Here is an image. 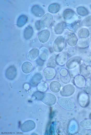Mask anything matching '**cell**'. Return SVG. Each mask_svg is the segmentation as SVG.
<instances>
[{
	"label": "cell",
	"instance_id": "f1b7e54d",
	"mask_svg": "<svg viewBox=\"0 0 91 135\" xmlns=\"http://www.w3.org/2000/svg\"><path fill=\"white\" fill-rule=\"evenodd\" d=\"M83 61L86 64L91 65V52L86 53L84 56Z\"/></svg>",
	"mask_w": 91,
	"mask_h": 135
},
{
	"label": "cell",
	"instance_id": "2e32d148",
	"mask_svg": "<svg viewBox=\"0 0 91 135\" xmlns=\"http://www.w3.org/2000/svg\"><path fill=\"white\" fill-rule=\"evenodd\" d=\"M77 43L79 48L81 49H85L89 46L90 41L87 37L81 38L78 41Z\"/></svg>",
	"mask_w": 91,
	"mask_h": 135
},
{
	"label": "cell",
	"instance_id": "277c9868",
	"mask_svg": "<svg viewBox=\"0 0 91 135\" xmlns=\"http://www.w3.org/2000/svg\"><path fill=\"white\" fill-rule=\"evenodd\" d=\"M41 100L47 105H52L55 103L56 99L55 96L53 94L49 93H43V98Z\"/></svg>",
	"mask_w": 91,
	"mask_h": 135
},
{
	"label": "cell",
	"instance_id": "9c48e42d",
	"mask_svg": "<svg viewBox=\"0 0 91 135\" xmlns=\"http://www.w3.org/2000/svg\"><path fill=\"white\" fill-rule=\"evenodd\" d=\"M17 75V70L14 66H12L9 67L6 70L5 75L7 78L12 80L16 77Z\"/></svg>",
	"mask_w": 91,
	"mask_h": 135
},
{
	"label": "cell",
	"instance_id": "cb8c5ba5",
	"mask_svg": "<svg viewBox=\"0 0 91 135\" xmlns=\"http://www.w3.org/2000/svg\"><path fill=\"white\" fill-rule=\"evenodd\" d=\"M74 14L75 12L72 10L70 9H66L63 12V18L65 20L69 19L73 17Z\"/></svg>",
	"mask_w": 91,
	"mask_h": 135
},
{
	"label": "cell",
	"instance_id": "ffe728a7",
	"mask_svg": "<svg viewBox=\"0 0 91 135\" xmlns=\"http://www.w3.org/2000/svg\"><path fill=\"white\" fill-rule=\"evenodd\" d=\"M33 69L32 64L29 62H25L23 63L22 66V69L24 73H28L31 72Z\"/></svg>",
	"mask_w": 91,
	"mask_h": 135
},
{
	"label": "cell",
	"instance_id": "5bb4252c",
	"mask_svg": "<svg viewBox=\"0 0 91 135\" xmlns=\"http://www.w3.org/2000/svg\"><path fill=\"white\" fill-rule=\"evenodd\" d=\"M67 41L69 45L74 46L77 44L78 39L75 34L71 33L68 35L67 38Z\"/></svg>",
	"mask_w": 91,
	"mask_h": 135
},
{
	"label": "cell",
	"instance_id": "8d00e7d4",
	"mask_svg": "<svg viewBox=\"0 0 91 135\" xmlns=\"http://www.w3.org/2000/svg\"><path fill=\"white\" fill-rule=\"evenodd\" d=\"M60 73L62 76H66L68 73V71L65 69H63L60 71Z\"/></svg>",
	"mask_w": 91,
	"mask_h": 135
},
{
	"label": "cell",
	"instance_id": "8992f818",
	"mask_svg": "<svg viewBox=\"0 0 91 135\" xmlns=\"http://www.w3.org/2000/svg\"><path fill=\"white\" fill-rule=\"evenodd\" d=\"M80 71L81 76L84 77H87L91 73V66L84 63H82L80 66Z\"/></svg>",
	"mask_w": 91,
	"mask_h": 135
},
{
	"label": "cell",
	"instance_id": "ab89813d",
	"mask_svg": "<svg viewBox=\"0 0 91 135\" xmlns=\"http://www.w3.org/2000/svg\"><path fill=\"white\" fill-rule=\"evenodd\" d=\"M90 9H91V5L90 6Z\"/></svg>",
	"mask_w": 91,
	"mask_h": 135
},
{
	"label": "cell",
	"instance_id": "7402d4cb",
	"mask_svg": "<svg viewBox=\"0 0 91 135\" xmlns=\"http://www.w3.org/2000/svg\"><path fill=\"white\" fill-rule=\"evenodd\" d=\"M42 78V76L39 73L36 74L33 76L31 82V83L32 86H36L39 83Z\"/></svg>",
	"mask_w": 91,
	"mask_h": 135
},
{
	"label": "cell",
	"instance_id": "9a60e30c",
	"mask_svg": "<svg viewBox=\"0 0 91 135\" xmlns=\"http://www.w3.org/2000/svg\"><path fill=\"white\" fill-rule=\"evenodd\" d=\"M31 11L35 16L37 17H41L44 14L43 10L37 5H34L32 7L31 9Z\"/></svg>",
	"mask_w": 91,
	"mask_h": 135
},
{
	"label": "cell",
	"instance_id": "83f0119b",
	"mask_svg": "<svg viewBox=\"0 0 91 135\" xmlns=\"http://www.w3.org/2000/svg\"><path fill=\"white\" fill-rule=\"evenodd\" d=\"M78 35L81 38L87 37L89 35V32L88 30L86 28H82L78 32Z\"/></svg>",
	"mask_w": 91,
	"mask_h": 135
},
{
	"label": "cell",
	"instance_id": "4dcf8cb0",
	"mask_svg": "<svg viewBox=\"0 0 91 135\" xmlns=\"http://www.w3.org/2000/svg\"><path fill=\"white\" fill-rule=\"evenodd\" d=\"M77 12L79 15L85 16L88 14V10L85 8L83 7H79L77 9Z\"/></svg>",
	"mask_w": 91,
	"mask_h": 135
},
{
	"label": "cell",
	"instance_id": "7a4b0ae2",
	"mask_svg": "<svg viewBox=\"0 0 91 135\" xmlns=\"http://www.w3.org/2000/svg\"><path fill=\"white\" fill-rule=\"evenodd\" d=\"M64 38L62 36L57 37L55 39L53 44L54 50L57 52H60L63 49L65 45Z\"/></svg>",
	"mask_w": 91,
	"mask_h": 135
},
{
	"label": "cell",
	"instance_id": "5b68a950",
	"mask_svg": "<svg viewBox=\"0 0 91 135\" xmlns=\"http://www.w3.org/2000/svg\"><path fill=\"white\" fill-rule=\"evenodd\" d=\"M78 101L80 105L82 107L87 106L89 103V98L87 93L82 92L79 95Z\"/></svg>",
	"mask_w": 91,
	"mask_h": 135
},
{
	"label": "cell",
	"instance_id": "6da1fadb",
	"mask_svg": "<svg viewBox=\"0 0 91 135\" xmlns=\"http://www.w3.org/2000/svg\"><path fill=\"white\" fill-rule=\"evenodd\" d=\"M58 102L61 107L66 110H72L74 107V102L69 98L64 97L60 98L58 100Z\"/></svg>",
	"mask_w": 91,
	"mask_h": 135
},
{
	"label": "cell",
	"instance_id": "e575fe53",
	"mask_svg": "<svg viewBox=\"0 0 91 135\" xmlns=\"http://www.w3.org/2000/svg\"><path fill=\"white\" fill-rule=\"evenodd\" d=\"M57 63L56 60H50L48 62L47 66L49 67L54 68L56 65Z\"/></svg>",
	"mask_w": 91,
	"mask_h": 135
},
{
	"label": "cell",
	"instance_id": "1f68e13d",
	"mask_svg": "<svg viewBox=\"0 0 91 135\" xmlns=\"http://www.w3.org/2000/svg\"><path fill=\"white\" fill-rule=\"evenodd\" d=\"M43 95V93L40 91L35 92L32 96V98L34 100H41Z\"/></svg>",
	"mask_w": 91,
	"mask_h": 135
},
{
	"label": "cell",
	"instance_id": "d6a6232c",
	"mask_svg": "<svg viewBox=\"0 0 91 135\" xmlns=\"http://www.w3.org/2000/svg\"><path fill=\"white\" fill-rule=\"evenodd\" d=\"M83 26H91V16H89L84 19L82 22Z\"/></svg>",
	"mask_w": 91,
	"mask_h": 135
},
{
	"label": "cell",
	"instance_id": "e0dca14e",
	"mask_svg": "<svg viewBox=\"0 0 91 135\" xmlns=\"http://www.w3.org/2000/svg\"><path fill=\"white\" fill-rule=\"evenodd\" d=\"M75 84L79 87L82 88L85 84V80L84 77L81 75H78L75 78Z\"/></svg>",
	"mask_w": 91,
	"mask_h": 135
},
{
	"label": "cell",
	"instance_id": "74e56055",
	"mask_svg": "<svg viewBox=\"0 0 91 135\" xmlns=\"http://www.w3.org/2000/svg\"><path fill=\"white\" fill-rule=\"evenodd\" d=\"M35 26L36 29L37 30H39L41 29V27L40 25V21H37L36 22Z\"/></svg>",
	"mask_w": 91,
	"mask_h": 135
},
{
	"label": "cell",
	"instance_id": "ba28073f",
	"mask_svg": "<svg viewBox=\"0 0 91 135\" xmlns=\"http://www.w3.org/2000/svg\"><path fill=\"white\" fill-rule=\"evenodd\" d=\"M81 59L78 57H72L67 62L66 66L69 69H71L76 67L80 63Z\"/></svg>",
	"mask_w": 91,
	"mask_h": 135
},
{
	"label": "cell",
	"instance_id": "d4e9b609",
	"mask_svg": "<svg viewBox=\"0 0 91 135\" xmlns=\"http://www.w3.org/2000/svg\"><path fill=\"white\" fill-rule=\"evenodd\" d=\"M28 19V18L26 16L21 15L18 18L17 21V25L19 27L23 26L27 23Z\"/></svg>",
	"mask_w": 91,
	"mask_h": 135
},
{
	"label": "cell",
	"instance_id": "d590c367",
	"mask_svg": "<svg viewBox=\"0 0 91 135\" xmlns=\"http://www.w3.org/2000/svg\"><path fill=\"white\" fill-rule=\"evenodd\" d=\"M48 51H44L40 55V57L43 60L46 59L48 56Z\"/></svg>",
	"mask_w": 91,
	"mask_h": 135
},
{
	"label": "cell",
	"instance_id": "30bf717a",
	"mask_svg": "<svg viewBox=\"0 0 91 135\" xmlns=\"http://www.w3.org/2000/svg\"><path fill=\"white\" fill-rule=\"evenodd\" d=\"M35 127L34 122L31 120H28L25 122L22 125L21 129L22 131L27 132L33 129Z\"/></svg>",
	"mask_w": 91,
	"mask_h": 135
},
{
	"label": "cell",
	"instance_id": "603a6c76",
	"mask_svg": "<svg viewBox=\"0 0 91 135\" xmlns=\"http://www.w3.org/2000/svg\"><path fill=\"white\" fill-rule=\"evenodd\" d=\"M60 9V5L57 3H54L50 5L48 8L49 12L51 13H56Z\"/></svg>",
	"mask_w": 91,
	"mask_h": 135
},
{
	"label": "cell",
	"instance_id": "52a82bcc",
	"mask_svg": "<svg viewBox=\"0 0 91 135\" xmlns=\"http://www.w3.org/2000/svg\"><path fill=\"white\" fill-rule=\"evenodd\" d=\"M74 91L75 88L74 86L68 84L63 87L60 91V93L63 96H68L72 95Z\"/></svg>",
	"mask_w": 91,
	"mask_h": 135
},
{
	"label": "cell",
	"instance_id": "4316f807",
	"mask_svg": "<svg viewBox=\"0 0 91 135\" xmlns=\"http://www.w3.org/2000/svg\"><path fill=\"white\" fill-rule=\"evenodd\" d=\"M81 126L87 130H91V119H84L80 123Z\"/></svg>",
	"mask_w": 91,
	"mask_h": 135
},
{
	"label": "cell",
	"instance_id": "4fadbf2b",
	"mask_svg": "<svg viewBox=\"0 0 91 135\" xmlns=\"http://www.w3.org/2000/svg\"><path fill=\"white\" fill-rule=\"evenodd\" d=\"M44 77L46 79L50 80L53 78L55 76L56 71L53 68L48 67L44 70Z\"/></svg>",
	"mask_w": 91,
	"mask_h": 135
},
{
	"label": "cell",
	"instance_id": "d6986e66",
	"mask_svg": "<svg viewBox=\"0 0 91 135\" xmlns=\"http://www.w3.org/2000/svg\"><path fill=\"white\" fill-rule=\"evenodd\" d=\"M61 87V84L57 81L51 82L50 85V88L51 91L54 93H57L60 91Z\"/></svg>",
	"mask_w": 91,
	"mask_h": 135
},
{
	"label": "cell",
	"instance_id": "484cf974",
	"mask_svg": "<svg viewBox=\"0 0 91 135\" xmlns=\"http://www.w3.org/2000/svg\"><path fill=\"white\" fill-rule=\"evenodd\" d=\"M65 24L64 22H62L57 24L54 29L55 33L57 34L62 33L63 31Z\"/></svg>",
	"mask_w": 91,
	"mask_h": 135
},
{
	"label": "cell",
	"instance_id": "836d02e7",
	"mask_svg": "<svg viewBox=\"0 0 91 135\" xmlns=\"http://www.w3.org/2000/svg\"><path fill=\"white\" fill-rule=\"evenodd\" d=\"M84 92L87 93H91V79L86 83L84 86Z\"/></svg>",
	"mask_w": 91,
	"mask_h": 135
},
{
	"label": "cell",
	"instance_id": "60d3db41",
	"mask_svg": "<svg viewBox=\"0 0 91 135\" xmlns=\"http://www.w3.org/2000/svg\"><path fill=\"white\" fill-rule=\"evenodd\" d=\"M90 118H91V115H90Z\"/></svg>",
	"mask_w": 91,
	"mask_h": 135
},
{
	"label": "cell",
	"instance_id": "f35d334b",
	"mask_svg": "<svg viewBox=\"0 0 91 135\" xmlns=\"http://www.w3.org/2000/svg\"><path fill=\"white\" fill-rule=\"evenodd\" d=\"M90 48H91V43H90Z\"/></svg>",
	"mask_w": 91,
	"mask_h": 135
},
{
	"label": "cell",
	"instance_id": "44dd1931",
	"mask_svg": "<svg viewBox=\"0 0 91 135\" xmlns=\"http://www.w3.org/2000/svg\"><path fill=\"white\" fill-rule=\"evenodd\" d=\"M33 32L32 27L30 26H28L24 30V38L26 39H30L32 36Z\"/></svg>",
	"mask_w": 91,
	"mask_h": 135
},
{
	"label": "cell",
	"instance_id": "3957f363",
	"mask_svg": "<svg viewBox=\"0 0 91 135\" xmlns=\"http://www.w3.org/2000/svg\"><path fill=\"white\" fill-rule=\"evenodd\" d=\"M53 17L52 15L47 13L42 17L40 21V24L41 27H49L51 25L53 22Z\"/></svg>",
	"mask_w": 91,
	"mask_h": 135
},
{
	"label": "cell",
	"instance_id": "8fae6325",
	"mask_svg": "<svg viewBox=\"0 0 91 135\" xmlns=\"http://www.w3.org/2000/svg\"><path fill=\"white\" fill-rule=\"evenodd\" d=\"M50 35L49 31L44 30L40 31L38 35V38L40 41L42 43L47 42L49 39Z\"/></svg>",
	"mask_w": 91,
	"mask_h": 135
},
{
	"label": "cell",
	"instance_id": "7c38bea8",
	"mask_svg": "<svg viewBox=\"0 0 91 135\" xmlns=\"http://www.w3.org/2000/svg\"><path fill=\"white\" fill-rule=\"evenodd\" d=\"M68 57V54L66 52H63L57 55L56 58L57 63L60 65L64 64L66 62Z\"/></svg>",
	"mask_w": 91,
	"mask_h": 135
},
{
	"label": "cell",
	"instance_id": "f546056e",
	"mask_svg": "<svg viewBox=\"0 0 91 135\" xmlns=\"http://www.w3.org/2000/svg\"><path fill=\"white\" fill-rule=\"evenodd\" d=\"M48 87L47 84L46 82H42L38 84L37 88L38 90L40 91L44 92L47 90Z\"/></svg>",
	"mask_w": 91,
	"mask_h": 135
},
{
	"label": "cell",
	"instance_id": "ac0fdd59",
	"mask_svg": "<svg viewBox=\"0 0 91 135\" xmlns=\"http://www.w3.org/2000/svg\"><path fill=\"white\" fill-rule=\"evenodd\" d=\"M39 51L37 49L34 48L30 50L27 55V58L29 60H33L38 56Z\"/></svg>",
	"mask_w": 91,
	"mask_h": 135
}]
</instances>
